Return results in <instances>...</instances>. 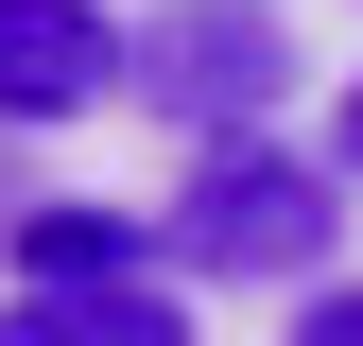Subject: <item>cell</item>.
Wrapping results in <instances>:
<instances>
[{
    "label": "cell",
    "instance_id": "obj_1",
    "mask_svg": "<svg viewBox=\"0 0 363 346\" xmlns=\"http://www.w3.org/2000/svg\"><path fill=\"white\" fill-rule=\"evenodd\" d=\"M329 225H346V191L311 156H277V139H208L191 191H173V260L191 277H311Z\"/></svg>",
    "mask_w": 363,
    "mask_h": 346
},
{
    "label": "cell",
    "instance_id": "obj_2",
    "mask_svg": "<svg viewBox=\"0 0 363 346\" xmlns=\"http://www.w3.org/2000/svg\"><path fill=\"white\" fill-rule=\"evenodd\" d=\"M139 86L156 121H191V139H242V121H277L294 104V35L259 18V0H173V18L139 35Z\"/></svg>",
    "mask_w": 363,
    "mask_h": 346
},
{
    "label": "cell",
    "instance_id": "obj_3",
    "mask_svg": "<svg viewBox=\"0 0 363 346\" xmlns=\"http://www.w3.org/2000/svg\"><path fill=\"white\" fill-rule=\"evenodd\" d=\"M121 69H139V35L104 0H0V121H86L121 104Z\"/></svg>",
    "mask_w": 363,
    "mask_h": 346
},
{
    "label": "cell",
    "instance_id": "obj_4",
    "mask_svg": "<svg viewBox=\"0 0 363 346\" xmlns=\"http://www.w3.org/2000/svg\"><path fill=\"white\" fill-rule=\"evenodd\" d=\"M0 346H191V294H156V277H18Z\"/></svg>",
    "mask_w": 363,
    "mask_h": 346
},
{
    "label": "cell",
    "instance_id": "obj_5",
    "mask_svg": "<svg viewBox=\"0 0 363 346\" xmlns=\"http://www.w3.org/2000/svg\"><path fill=\"white\" fill-rule=\"evenodd\" d=\"M18 277H139V260H121L104 208H35V225H18Z\"/></svg>",
    "mask_w": 363,
    "mask_h": 346
},
{
    "label": "cell",
    "instance_id": "obj_6",
    "mask_svg": "<svg viewBox=\"0 0 363 346\" xmlns=\"http://www.w3.org/2000/svg\"><path fill=\"white\" fill-rule=\"evenodd\" d=\"M294 346H363V277H329V294H311V329Z\"/></svg>",
    "mask_w": 363,
    "mask_h": 346
},
{
    "label": "cell",
    "instance_id": "obj_7",
    "mask_svg": "<svg viewBox=\"0 0 363 346\" xmlns=\"http://www.w3.org/2000/svg\"><path fill=\"white\" fill-rule=\"evenodd\" d=\"M346 173H363V86H346Z\"/></svg>",
    "mask_w": 363,
    "mask_h": 346
}]
</instances>
